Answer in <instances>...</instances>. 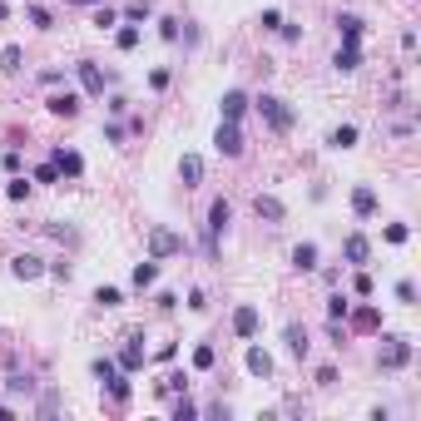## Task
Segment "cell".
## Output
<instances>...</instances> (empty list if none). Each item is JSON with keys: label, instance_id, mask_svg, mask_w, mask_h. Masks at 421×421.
<instances>
[{"label": "cell", "instance_id": "obj_1", "mask_svg": "<svg viewBox=\"0 0 421 421\" xmlns=\"http://www.w3.org/2000/svg\"><path fill=\"white\" fill-rule=\"evenodd\" d=\"M228 223H233V203L214 199V203H208V223H203V253H208V258H218V238L228 233Z\"/></svg>", "mask_w": 421, "mask_h": 421}, {"label": "cell", "instance_id": "obj_2", "mask_svg": "<svg viewBox=\"0 0 421 421\" xmlns=\"http://www.w3.org/2000/svg\"><path fill=\"white\" fill-rule=\"evenodd\" d=\"M248 104L263 114V124H268L272 134H288L292 124H298V114H292V110H288V99H278V94H258V99H248Z\"/></svg>", "mask_w": 421, "mask_h": 421}, {"label": "cell", "instance_id": "obj_3", "mask_svg": "<svg viewBox=\"0 0 421 421\" xmlns=\"http://www.w3.org/2000/svg\"><path fill=\"white\" fill-rule=\"evenodd\" d=\"M411 357H416L411 337H382V352H377V367H382V372H402V367H411Z\"/></svg>", "mask_w": 421, "mask_h": 421}, {"label": "cell", "instance_id": "obj_4", "mask_svg": "<svg viewBox=\"0 0 421 421\" xmlns=\"http://www.w3.org/2000/svg\"><path fill=\"white\" fill-rule=\"evenodd\" d=\"M179 253H188V243L174 233V228L154 223V228H149V258H179Z\"/></svg>", "mask_w": 421, "mask_h": 421}, {"label": "cell", "instance_id": "obj_5", "mask_svg": "<svg viewBox=\"0 0 421 421\" xmlns=\"http://www.w3.org/2000/svg\"><path fill=\"white\" fill-rule=\"evenodd\" d=\"M214 149H218L223 159H243V129H238V124H228V119H218Z\"/></svg>", "mask_w": 421, "mask_h": 421}, {"label": "cell", "instance_id": "obj_6", "mask_svg": "<svg viewBox=\"0 0 421 421\" xmlns=\"http://www.w3.org/2000/svg\"><path fill=\"white\" fill-rule=\"evenodd\" d=\"M258 327H263L258 307H253V303H238V307H233V337H243V342H253V337H258Z\"/></svg>", "mask_w": 421, "mask_h": 421}, {"label": "cell", "instance_id": "obj_7", "mask_svg": "<svg viewBox=\"0 0 421 421\" xmlns=\"http://www.w3.org/2000/svg\"><path fill=\"white\" fill-rule=\"evenodd\" d=\"M10 278H20V283L45 278V258H35V253H15V258H10Z\"/></svg>", "mask_w": 421, "mask_h": 421}, {"label": "cell", "instance_id": "obj_8", "mask_svg": "<svg viewBox=\"0 0 421 421\" xmlns=\"http://www.w3.org/2000/svg\"><path fill=\"white\" fill-rule=\"evenodd\" d=\"M75 75H79V90L90 94V99H99V94H104V70L94 65V60H79Z\"/></svg>", "mask_w": 421, "mask_h": 421}, {"label": "cell", "instance_id": "obj_9", "mask_svg": "<svg viewBox=\"0 0 421 421\" xmlns=\"http://www.w3.org/2000/svg\"><path fill=\"white\" fill-rule=\"evenodd\" d=\"M347 318H352V332H382V307H372V303L347 307Z\"/></svg>", "mask_w": 421, "mask_h": 421}, {"label": "cell", "instance_id": "obj_10", "mask_svg": "<svg viewBox=\"0 0 421 421\" xmlns=\"http://www.w3.org/2000/svg\"><path fill=\"white\" fill-rule=\"evenodd\" d=\"M342 258H347L352 268H367V258H372V238H367V233H347Z\"/></svg>", "mask_w": 421, "mask_h": 421}, {"label": "cell", "instance_id": "obj_11", "mask_svg": "<svg viewBox=\"0 0 421 421\" xmlns=\"http://www.w3.org/2000/svg\"><path fill=\"white\" fill-rule=\"evenodd\" d=\"M253 214H258L263 223H272V228H278V223L288 218V208H283L278 199H272V194H253Z\"/></svg>", "mask_w": 421, "mask_h": 421}, {"label": "cell", "instance_id": "obj_12", "mask_svg": "<svg viewBox=\"0 0 421 421\" xmlns=\"http://www.w3.org/2000/svg\"><path fill=\"white\" fill-rule=\"evenodd\" d=\"M50 164L60 168V179H79V174H84V159H79L75 149H65V144H60V149L50 154Z\"/></svg>", "mask_w": 421, "mask_h": 421}, {"label": "cell", "instance_id": "obj_13", "mask_svg": "<svg viewBox=\"0 0 421 421\" xmlns=\"http://www.w3.org/2000/svg\"><path fill=\"white\" fill-rule=\"evenodd\" d=\"M119 367L124 372H139L144 367V337L134 332V337H124V347H119Z\"/></svg>", "mask_w": 421, "mask_h": 421}, {"label": "cell", "instance_id": "obj_14", "mask_svg": "<svg viewBox=\"0 0 421 421\" xmlns=\"http://www.w3.org/2000/svg\"><path fill=\"white\" fill-rule=\"evenodd\" d=\"M218 114H223L228 124H238V119L248 114V94H243V90H228V94L218 99Z\"/></svg>", "mask_w": 421, "mask_h": 421}, {"label": "cell", "instance_id": "obj_15", "mask_svg": "<svg viewBox=\"0 0 421 421\" xmlns=\"http://www.w3.org/2000/svg\"><path fill=\"white\" fill-rule=\"evenodd\" d=\"M79 104H84V99H79L75 90H65V94H50V99H45V110L60 114V119H75V114H79Z\"/></svg>", "mask_w": 421, "mask_h": 421}, {"label": "cell", "instance_id": "obj_16", "mask_svg": "<svg viewBox=\"0 0 421 421\" xmlns=\"http://www.w3.org/2000/svg\"><path fill=\"white\" fill-rule=\"evenodd\" d=\"M352 214L362 218V223L377 214V194H372V183H357V188H352Z\"/></svg>", "mask_w": 421, "mask_h": 421}, {"label": "cell", "instance_id": "obj_17", "mask_svg": "<svg viewBox=\"0 0 421 421\" xmlns=\"http://www.w3.org/2000/svg\"><path fill=\"white\" fill-rule=\"evenodd\" d=\"M337 30H342V45H362L367 20H362V15H337Z\"/></svg>", "mask_w": 421, "mask_h": 421}, {"label": "cell", "instance_id": "obj_18", "mask_svg": "<svg viewBox=\"0 0 421 421\" xmlns=\"http://www.w3.org/2000/svg\"><path fill=\"white\" fill-rule=\"evenodd\" d=\"M179 179H183V188H199L203 183V159L199 154H183L179 159Z\"/></svg>", "mask_w": 421, "mask_h": 421}, {"label": "cell", "instance_id": "obj_19", "mask_svg": "<svg viewBox=\"0 0 421 421\" xmlns=\"http://www.w3.org/2000/svg\"><path fill=\"white\" fill-rule=\"evenodd\" d=\"M129 283H134L139 292H144V288H154V283H159V258H144V263H134Z\"/></svg>", "mask_w": 421, "mask_h": 421}, {"label": "cell", "instance_id": "obj_20", "mask_svg": "<svg viewBox=\"0 0 421 421\" xmlns=\"http://www.w3.org/2000/svg\"><path fill=\"white\" fill-rule=\"evenodd\" d=\"M283 342H288V352H292V357H307V347H312L303 322H288V327H283Z\"/></svg>", "mask_w": 421, "mask_h": 421}, {"label": "cell", "instance_id": "obj_21", "mask_svg": "<svg viewBox=\"0 0 421 421\" xmlns=\"http://www.w3.org/2000/svg\"><path fill=\"white\" fill-rule=\"evenodd\" d=\"M104 392H110V402H114V407H129V396H134V387H129V372L110 377V382H104Z\"/></svg>", "mask_w": 421, "mask_h": 421}, {"label": "cell", "instance_id": "obj_22", "mask_svg": "<svg viewBox=\"0 0 421 421\" xmlns=\"http://www.w3.org/2000/svg\"><path fill=\"white\" fill-rule=\"evenodd\" d=\"M332 65L342 70V75H357V70H362V45H342V50L332 55Z\"/></svg>", "mask_w": 421, "mask_h": 421}, {"label": "cell", "instance_id": "obj_23", "mask_svg": "<svg viewBox=\"0 0 421 421\" xmlns=\"http://www.w3.org/2000/svg\"><path fill=\"white\" fill-rule=\"evenodd\" d=\"M243 367H248L253 377H272V357H268L263 347H248V357H243Z\"/></svg>", "mask_w": 421, "mask_h": 421}, {"label": "cell", "instance_id": "obj_24", "mask_svg": "<svg viewBox=\"0 0 421 421\" xmlns=\"http://www.w3.org/2000/svg\"><path fill=\"white\" fill-rule=\"evenodd\" d=\"M292 268H298V272L318 268V243H298V248H292Z\"/></svg>", "mask_w": 421, "mask_h": 421}, {"label": "cell", "instance_id": "obj_25", "mask_svg": "<svg viewBox=\"0 0 421 421\" xmlns=\"http://www.w3.org/2000/svg\"><path fill=\"white\" fill-rule=\"evenodd\" d=\"M149 15H154V0H124V20L129 25H144Z\"/></svg>", "mask_w": 421, "mask_h": 421}, {"label": "cell", "instance_id": "obj_26", "mask_svg": "<svg viewBox=\"0 0 421 421\" xmlns=\"http://www.w3.org/2000/svg\"><path fill=\"white\" fill-rule=\"evenodd\" d=\"M327 144H332V149H352V144H357V124H337V129L327 134Z\"/></svg>", "mask_w": 421, "mask_h": 421}, {"label": "cell", "instance_id": "obj_27", "mask_svg": "<svg viewBox=\"0 0 421 421\" xmlns=\"http://www.w3.org/2000/svg\"><path fill=\"white\" fill-rule=\"evenodd\" d=\"M90 25H94V30H114V25H119V10H114V5H94Z\"/></svg>", "mask_w": 421, "mask_h": 421}, {"label": "cell", "instance_id": "obj_28", "mask_svg": "<svg viewBox=\"0 0 421 421\" xmlns=\"http://www.w3.org/2000/svg\"><path fill=\"white\" fill-rule=\"evenodd\" d=\"M194 367H199V372H214V367H218L214 342H199V347H194Z\"/></svg>", "mask_w": 421, "mask_h": 421}, {"label": "cell", "instance_id": "obj_29", "mask_svg": "<svg viewBox=\"0 0 421 421\" xmlns=\"http://www.w3.org/2000/svg\"><path fill=\"white\" fill-rule=\"evenodd\" d=\"M25 20H30L35 30H55V15H50L45 5H25Z\"/></svg>", "mask_w": 421, "mask_h": 421}, {"label": "cell", "instance_id": "obj_30", "mask_svg": "<svg viewBox=\"0 0 421 421\" xmlns=\"http://www.w3.org/2000/svg\"><path fill=\"white\" fill-rule=\"evenodd\" d=\"M20 60H25V50H20V45H5V50H0V70H5V75H20Z\"/></svg>", "mask_w": 421, "mask_h": 421}, {"label": "cell", "instance_id": "obj_31", "mask_svg": "<svg viewBox=\"0 0 421 421\" xmlns=\"http://www.w3.org/2000/svg\"><path fill=\"white\" fill-rule=\"evenodd\" d=\"M5 392H15V396H30V392H35L30 372H10V377H5Z\"/></svg>", "mask_w": 421, "mask_h": 421}, {"label": "cell", "instance_id": "obj_32", "mask_svg": "<svg viewBox=\"0 0 421 421\" xmlns=\"http://www.w3.org/2000/svg\"><path fill=\"white\" fill-rule=\"evenodd\" d=\"M347 307H352V298L332 292V298H327V318H332V322H347Z\"/></svg>", "mask_w": 421, "mask_h": 421}, {"label": "cell", "instance_id": "obj_33", "mask_svg": "<svg viewBox=\"0 0 421 421\" xmlns=\"http://www.w3.org/2000/svg\"><path fill=\"white\" fill-rule=\"evenodd\" d=\"M90 372L99 377V382H110V377H119V362H114V357H94V362H90Z\"/></svg>", "mask_w": 421, "mask_h": 421}, {"label": "cell", "instance_id": "obj_34", "mask_svg": "<svg viewBox=\"0 0 421 421\" xmlns=\"http://www.w3.org/2000/svg\"><path fill=\"white\" fill-rule=\"evenodd\" d=\"M5 199H10V203H25V199H30V179H20V174H15V179L5 183Z\"/></svg>", "mask_w": 421, "mask_h": 421}, {"label": "cell", "instance_id": "obj_35", "mask_svg": "<svg viewBox=\"0 0 421 421\" xmlns=\"http://www.w3.org/2000/svg\"><path fill=\"white\" fill-rule=\"evenodd\" d=\"M114 45H119V50H134V45H139V25H124V30H114Z\"/></svg>", "mask_w": 421, "mask_h": 421}, {"label": "cell", "instance_id": "obj_36", "mask_svg": "<svg viewBox=\"0 0 421 421\" xmlns=\"http://www.w3.org/2000/svg\"><path fill=\"white\" fill-rule=\"evenodd\" d=\"M94 303H99V307H119L124 292H119V288H94Z\"/></svg>", "mask_w": 421, "mask_h": 421}, {"label": "cell", "instance_id": "obj_37", "mask_svg": "<svg viewBox=\"0 0 421 421\" xmlns=\"http://www.w3.org/2000/svg\"><path fill=\"white\" fill-rule=\"evenodd\" d=\"M396 303H407V307L416 303V283H411V278H402V283H396Z\"/></svg>", "mask_w": 421, "mask_h": 421}, {"label": "cell", "instance_id": "obj_38", "mask_svg": "<svg viewBox=\"0 0 421 421\" xmlns=\"http://www.w3.org/2000/svg\"><path fill=\"white\" fill-rule=\"evenodd\" d=\"M179 25H183V20H174V15H168V20H159V35L168 40V45H174V40H179Z\"/></svg>", "mask_w": 421, "mask_h": 421}, {"label": "cell", "instance_id": "obj_39", "mask_svg": "<svg viewBox=\"0 0 421 421\" xmlns=\"http://www.w3.org/2000/svg\"><path fill=\"white\" fill-rule=\"evenodd\" d=\"M35 183H60V168L55 164H40L35 168Z\"/></svg>", "mask_w": 421, "mask_h": 421}, {"label": "cell", "instance_id": "obj_40", "mask_svg": "<svg viewBox=\"0 0 421 421\" xmlns=\"http://www.w3.org/2000/svg\"><path fill=\"white\" fill-rule=\"evenodd\" d=\"M411 233H407V223H387V243H396V248H402Z\"/></svg>", "mask_w": 421, "mask_h": 421}, {"label": "cell", "instance_id": "obj_41", "mask_svg": "<svg viewBox=\"0 0 421 421\" xmlns=\"http://www.w3.org/2000/svg\"><path fill=\"white\" fill-rule=\"evenodd\" d=\"M35 411H40V416H55V411H60V396H55V392H45V396H40V407H35Z\"/></svg>", "mask_w": 421, "mask_h": 421}, {"label": "cell", "instance_id": "obj_42", "mask_svg": "<svg viewBox=\"0 0 421 421\" xmlns=\"http://www.w3.org/2000/svg\"><path fill=\"white\" fill-rule=\"evenodd\" d=\"M352 288H357V298H372V292H377V283L367 278V272H357V283H352Z\"/></svg>", "mask_w": 421, "mask_h": 421}, {"label": "cell", "instance_id": "obj_43", "mask_svg": "<svg viewBox=\"0 0 421 421\" xmlns=\"http://www.w3.org/2000/svg\"><path fill=\"white\" fill-rule=\"evenodd\" d=\"M258 25H263V30H278V25H283V10H263Z\"/></svg>", "mask_w": 421, "mask_h": 421}, {"label": "cell", "instance_id": "obj_44", "mask_svg": "<svg viewBox=\"0 0 421 421\" xmlns=\"http://www.w3.org/2000/svg\"><path fill=\"white\" fill-rule=\"evenodd\" d=\"M174 416H179V421H194V416H199V407H194V402H188V396H183V402L174 407Z\"/></svg>", "mask_w": 421, "mask_h": 421}, {"label": "cell", "instance_id": "obj_45", "mask_svg": "<svg viewBox=\"0 0 421 421\" xmlns=\"http://www.w3.org/2000/svg\"><path fill=\"white\" fill-rule=\"evenodd\" d=\"M278 35L288 40V45H298V40H303V30H298V25H288V20H283V25H278Z\"/></svg>", "mask_w": 421, "mask_h": 421}, {"label": "cell", "instance_id": "obj_46", "mask_svg": "<svg viewBox=\"0 0 421 421\" xmlns=\"http://www.w3.org/2000/svg\"><path fill=\"white\" fill-rule=\"evenodd\" d=\"M154 303H159V312H174V307H179V298H174V292H168V288L159 292V298H154Z\"/></svg>", "mask_w": 421, "mask_h": 421}, {"label": "cell", "instance_id": "obj_47", "mask_svg": "<svg viewBox=\"0 0 421 421\" xmlns=\"http://www.w3.org/2000/svg\"><path fill=\"white\" fill-rule=\"evenodd\" d=\"M318 387H337V367H318Z\"/></svg>", "mask_w": 421, "mask_h": 421}, {"label": "cell", "instance_id": "obj_48", "mask_svg": "<svg viewBox=\"0 0 421 421\" xmlns=\"http://www.w3.org/2000/svg\"><path fill=\"white\" fill-rule=\"evenodd\" d=\"M104 139H110V144H124V124H104Z\"/></svg>", "mask_w": 421, "mask_h": 421}, {"label": "cell", "instance_id": "obj_49", "mask_svg": "<svg viewBox=\"0 0 421 421\" xmlns=\"http://www.w3.org/2000/svg\"><path fill=\"white\" fill-rule=\"evenodd\" d=\"M188 307H194V312H203V307H208V298H203V288H194V292H188Z\"/></svg>", "mask_w": 421, "mask_h": 421}, {"label": "cell", "instance_id": "obj_50", "mask_svg": "<svg viewBox=\"0 0 421 421\" xmlns=\"http://www.w3.org/2000/svg\"><path fill=\"white\" fill-rule=\"evenodd\" d=\"M149 90H168V70H154L149 75Z\"/></svg>", "mask_w": 421, "mask_h": 421}, {"label": "cell", "instance_id": "obj_51", "mask_svg": "<svg viewBox=\"0 0 421 421\" xmlns=\"http://www.w3.org/2000/svg\"><path fill=\"white\" fill-rule=\"evenodd\" d=\"M0 164H5V174H20V154L15 149H5V159H0Z\"/></svg>", "mask_w": 421, "mask_h": 421}, {"label": "cell", "instance_id": "obj_52", "mask_svg": "<svg viewBox=\"0 0 421 421\" xmlns=\"http://www.w3.org/2000/svg\"><path fill=\"white\" fill-rule=\"evenodd\" d=\"M75 5H104V0H75Z\"/></svg>", "mask_w": 421, "mask_h": 421}, {"label": "cell", "instance_id": "obj_53", "mask_svg": "<svg viewBox=\"0 0 421 421\" xmlns=\"http://www.w3.org/2000/svg\"><path fill=\"white\" fill-rule=\"evenodd\" d=\"M5 15H10V10H5V5H0V20H5Z\"/></svg>", "mask_w": 421, "mask_h": 421}]
</instances>
